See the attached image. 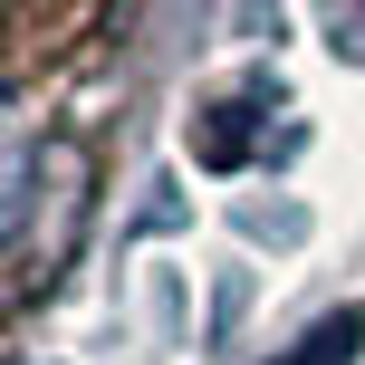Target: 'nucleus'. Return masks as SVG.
<instances>
[{
	"instance_id": "1",
	"label": "nucleus",
	"mask_w": 365,
	"mask_h": 365,
	"mask_svg": "<svg viewBox=\"0 0 365 365\" xmlns=\"http://www.w3.org/2000/svg\"><path fill=\"white\" fill-rule=\"evenodd\" d=\"M29 182H38V135L0 106V240L19 231V212H29Z\"/></svg>"
},
{
	"instance_id": "2",
	"label": "nucleus",
	"mask_w": 365,
	"mask_h": 365,
	"mask_svg": "<svg viewBox=\"0 0 365 365\" xmlns=\"http://www.w3.org/2000/svg\"><path fill=\"white\" fill-rule=\"evenodd\" d=\"M356 346H365V308L327 317V327H308V336H298V356H279V365H356Z\"/></svg>"
},
{
	"instance_id": "3",
	"label": "nucleus",
	"mask_w": 365,
	"mask_h": 365,
	"mask_svg": "<svg viewBox=\"0 0 365 365\" xmlns=\"http://www.w3.org/2000/svg\"><path fill=\"white\" fill-rule=\"evenodd\" d=\"M327 29H336V48L365 58V0H327Z\"/></svg>"
}]
</instances>
